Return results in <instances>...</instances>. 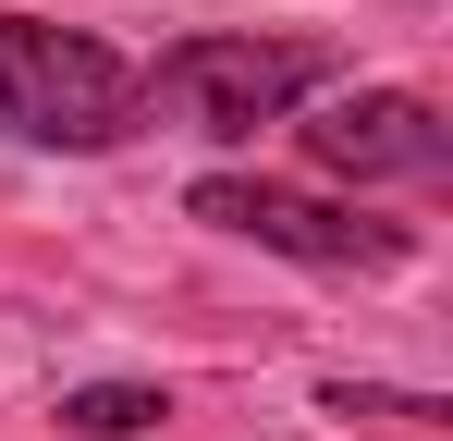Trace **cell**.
Here are the masks:
<instances>
[{
	"instance_id": "obj_1",
	"label": "cell",
	"mask_w": 453,
	"mask_h": 441,
	"mask_svg": "<svg viewBox=\"0 0 453 441\" xmlns=\"http://www.w3.org/2000/svg\"><path fill=\"white\" fill-rule=\"evenodd\" d=\"M319 86H331V50L319 37H184V50H159V74H135L148 123L209 135V147H245V135H270V123H295Z\"/></svg>"
},
{
	"instance_id": "obj_2",
	"label": "cell",
	"mask_w": 453,
	"mask_h": 441,
	"mask_svg": "<svg viewBox=\"0 0 453 441\" xmlns=\"http://www.w3.org/2000/svg\"><path fill=\"white\" fill-rule=\"evenodd\" d=\"M148 123V98H135V62L111 50V37H86V25H0V135L12 147H123Z\"/></svg>"
},
{
	"instance_id": "obj_3",
	"label": "cell",
	"mask_w": 453,
	"mask_h": 441,
	"mask_svg": "<svg viewBox=\"0 0 453 441\" xmlns=\"http://www.w3.org/2000/svg\"><path fill=\"white\" fill-rule=\"evenodd\" d=\"M184 209L221 220V233H245V245H270V258H306V270H404V258H417L404 220L331 209V197H306V184H257V172H196Z\"/></svg>"
},
{
	"instance_id": "obj_4",
	"label": "cell",
	"mask_w": 453,
	"mask_h": 441,
	"mask_svg": "<svg viewBox=\"0 0 453 441\" xmlns=\"http://www.w3.org/2000/svg\"><path fill=\"white\" fill-rule=\"evenodd\" d=\"M306 147H319V172H343V184H441L453 172V123L429 98H404V86L331 98V111L306 123Z\"/></svg>"
},
{
	"instance_id": "obj_5",
	"label": "cell",
	"mask_w": 453,
	"mask_h": 441,
	"mask_svg": "<svg viewBox=\"0 0 453 441\" xmlns=\"http://www.w3.org/2000/svg\"><path fill=\"white\" fill-rule=\"evenodd\" d=\"M172 417V392H148V380H86V392H62V429L74 441H135Z\"/></svg>"
},
{
	"instance_id": "obj_6",
	"label": "cell",
	"mask_w": 453,
	"mask_h": 441,
	"mask_svg": "<svg viewBox=\"0 0 453 441\" xmlns=\"http://www.w3.org/2000/svg\"><path fill=\"white\" fill-rule=\"evenodd\" d=\"M319 417H380V429H441L429 392H380V380H319Z\"/></svg>"
}]
</instances>
